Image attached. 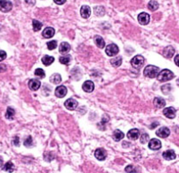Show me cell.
Listing matches in <instances>:
<instances>
[{"instance_id": "7", "label": "cell", "mask_w": 179, "mask_h": 173, "mask_svg": "<svg viewBox=\"0 0 179 173\" xmlns=\"http://www.w3.org/2000/svg\"><path fill=\"white\" fill-rule=\"evenodd\" d=\"M138 21L141 25H148L150 21V16L146 13H141L138 16Z\"/></svg>"}, {"instance_id": "33", "label": "cell", "mask_w": 179, "mask_h": 173, "mask_svg": "<svg viewBox=\"0 0 179 173\" xmlns=\"http://www.w3.org/2000/svg\"><path fill=\"white\" fill-rule=\"evenodd\" d=\"M94 13L97 16H102L104 14V9L103 8L102 6H98V7H95L94 9Z\"/></svg>"}, {"instance_id": "12", "label": "cell", "mask_w": 179, "mask_h": 173, "mask_svg": "<svg viewBox=\"0 0 179 173\" xmlns=\"http://www.w3.org/2000/svg\"><path fill=\"white\" fill-rule=\"evenodd\" d=\"M163 114L169 119H174L176 117V109L174 107H167L163 110Z\"/></svg>"}, {"instance_id": "21", "label": "cell", "mask_w": 179, "mask_h": 173, "mask_svg": "<svg viewBox=\"0 0 179 173\" xmlns=\"http://www.w3.org/2000/svg\"><path fill=\"white\" fill-rule=\"evenodd\" d=\"M163 157H164V159L166 160H174L176 158V153L173 150H167L165 152L163 153Z\"/></svg>"}, {"instance_id": "28", "label": "cell", "mask_w": 179, "mask_h": 173, "mask_svg": "<svg viewBox=\"0 0 179 173\" xmlns=\"http://www.w3.org/2000/svg\"><path fill=\"white\" fill-rule=\"evenodd\" d=\"M50 81L53 84H58L62 82V77H61L60 74H54L50 77Z\"/></svg>"}, {"instance_id": "24", "label": "cell", "mask_w": 179, "mask_h": 173, "mask_svg": "<svg viewBox=\"0 0 179 173\" xmlns=\"http://www.w3.org/2000/svg\"><path fill=\"white\" fill-rule=\"evenodd\" d=\"M54 58L53 56H49V55H44L41 59L42 63L46 66H48V65L52 64L54 63Z\"/></svg>"}, {"instance_id": "31", "label": "cell", "mask_w": 179, "mask_h": 173, "mask_svg": "<svg viewBox=\"0 0 179 173\" xmlns=\"http://www.w3.org/2000/svg\"><path fill=\"white\" fill-rule=\"evenodd\" d=\"M41 27H42V24H41L40 21L36 20V19L33 20V28H34V30L35 32L40 31V30L41 29Z\"/></svg>"}, {"instance_id": "26", "label": "cell", "mask_w": 179, "mask_h": 173, "mask_svg": "<svg viewBox=\"0 0 179 173\" xmlns=\"http://www.w3.org/2000/svg\"><path fill=\"white\" fill-rule=\"evenodd\" d=\"M15 115V110L13 109V107H8L5 113V118L8 120H13Z\"/></svg>"}, {"instance_id": "9", "label": "cell", "mask_w": 179, "mask_h": 173, "mask_svg": "<svg viewBox=\"0 0 179 173\" xmlns=\"http://www.w3.org/2000/svg\"><path fill=\"white\" fill-rule=\"evenodd\" d=\"M64 106L69 110H75L78 106V102L74 98H69L64 102Z\"/></svg>"}, {"instance_id": "43", "label": "cell", "mask_w": 179, "mask_h": 173, "mask_svg": "<svg viewBox=\"0 0 179 173\" xmlns=\"http://www.w3.org/2000/svg\"><path fill=\"white\" fill-rule=\"evenodd\" d=\"M174 62H175V63L179 67V54L178 55H176L175 56V59H174Z\"/></svg>"}, {"instance_id": "6", "label": "cell", "mask_w": 179, "mask_h": 173, "mask_svg": "<svg viewBox=\"0 0 179 173\" xmlns=\"http://www.w3.org/2000/svg\"><path fill=\"white\" fill-rule=\"evenodd\" d=\"M107 157V152L104 148H97L96 151H95V157L99 161H104L105 160Z\"/></svg>"}, {"instance_id": "47", "label": "cell", "mask_w": 179, "mask_h": 173, "mask_svg": "<svg viewBox=\"0 0 179 173\" xmlns=\"http://www.w3.org/2000/svg\"><path fill=\"white\" fill-rule=\"evenodd\" d=\"M178 86H179V78L178 79Z\"/></svg>"}, {"instance_id": "18", "label": "cell", "mask_w": 179, "mask_h": 173, "mask_svg": "<svg viewBox=\"0 0 179 173\" xmlns=\"http://www.w3.org/2000/svg\"><path fill=\"white\" fill-rule=\"evenodd\" d=\"M90 8L88 5H83L81 7V10H80V13L81 16L84 18V19H88L90 16Z\"/></svg>"}, {"instance_id": "3", "label": "cell", "mask_w": 179, "mask_h": 173, "mask_svg": "<svg viewBox=\"0 0 179 173\" xmlns=\"http://www.w3.org/2000/svg\"><path fill=\"white\" fill-rule=\"evenodd\" d=\"M144 62H145L144 57L142 55L138 54V55H135L134 57H133V59L131 60V64H132V66L134 67V69H140L141 67L143 66Z\"/></svg>"}, {"instance_id": "20", "label": "cell", "mask_w": 179, "mask_h": 173, "mask_svg": "<svg viewBox=\"0 0 179 173\" xmlns=\"http://www.w3.org/2000/svg\"><path fill=\"white\" fill-rule=\"evenodd\" d=\"M42 35L44 38H52L54 35V29L53 27H47L42 32Z\"/></svg>"}, {"instance_id": "8", "label": "cell", "mask_w": 179, "mask_h": 173, "mask_svg": "<svg viewBox=\"0 0 179 173\" xmlns=\"http://www.w3.org/2000/svg\"><path fill=\"white\" fill-rule=\"evenodd\" d=\"M148 148L152 150H158L162 148V142H160V140L154 138V139L149 141Z\"/></svg>"}, {"instance_id": "14", "label": "cell", "mask_w": 179, "mask_h": 173, "mask_svg": "<svg viewBox=\"0 0 179 173\" xmlns=\"http://www.w3.org/2000/svg\"><path fill=\"white\" fill-rule=\"evenodd\" d=\"M94 87H95V85H94L93 82L90 81V80L85 81L84 83V84H83V90L85 92H93L94 91Z\"/></svg>"}, {"instance_id": "46", "label": "cell", "mask_w": 179, "mask_h": 173, "mask_svg": "<svg viewBox=\"0 0 179 173\" xmlns=\"http://www.w3.org/2000/svg\"><path fill=\"white\" fill-rule=\"evenodd\" d=\"M2 165H3V159H2V157H0V168L2 167Z\"/></svg>"}, {"instance_id": "32", "label": "cell", "mask_w": 179, "mask_h": 173, "mask_svg": "<svg viewBox=\"0 0 179 173\" xmlns=\"http://www.w3.org/2000/svg\"><path fill=\"white\" fill-rule=\"evenodd\" d=\"M47 47L49 50H54L57 47V41L56 40H50L47 43Z\"/></svg>"}, {"instance_id": "44", "label": "cell", "mask_w": 179, "mask_h": 173, "mask_svg": "<svg viewBox=\"0 0 179 173\" xmlns=\"http://www.w3.org/2000/svg\"><path fill=\"white\" fill-rule=\"evenodd\" d=\"M26 4H30V5H34L35 4V0H25Z\"/></svg>"}, {"instance_id": "10", "label": "cell", "mask_w": 179, "mask_h": 173, "mask_svg": "<svg viewBox=\"0 0 179 173\" xmlns=\"http://www.w3.org/2000/svg\"><path fill=\"white\" fill-rule=\"evenodd\" d=\"M128 138L129 140H132V141H135L139 138L140 136V131L139 129L137 128H134V129H131L128 131V134H127Z\"/></svg>"}, {"instance_id": "23", "label": "cell", "mask_w": 179, "mask_h": 173, "mask_svg": "<svg viewBox=\"0 0 179 173\" xmlns=\"http://www.w3.org/2000/svg\"><path fill=\"white\" fill-rule=\"evenodd\" d=\"M124 136H125L124 133H123L122 131L119 130V129L115 130V131L113 132V140L116 141V142H119V141L122 140V139L124 138Z\"/></svg>"}, {"instance_id": "5", "label": "cell", "mask_w": 179, "mask_h": 173, "mask_svg": "<svg viewBox=\"0 0 179 173\" xmlns=\"http://www.w3.org/2000/svg\"><path fill=\"white\" fill-rule=\"evenodd\" d=\"M119 49L118 46L115 45V44H113V43L108 45L106 47V48H105V53L109 56H114V55H116L117 54L119 53Z\"/></svg>"}, {"instance_id": "2", "label": "cell", "mask_w": 179, "mask_h": 173, "mask_svg": "<svg viewBox=\"0 0 179 173\" xmlns=\"http://www.w3.org/2000/svg\"><path fill=\"white\" fill-rule=\"evenodd\" d=\"M174 78V73L169 69H163L159 72L157 76V79L159 82H167Z\"/></svg>"}, {"instance_id": "27", "label": "cell", "mask_w": 179, "mask_h": 173, "mask_svg": "<svg viewBox=\"0 0 179 173\" xmlns=\"http://www.w3.org/2000/svg\"><path fill=\"white\" fill-rule=\"evenodd\" d=\"M158 7H159V4H158L155 0H151V1L148 3V8L150 11H152V12L156 11V10L158 9Z\"/></svg>"}, {"instance_id": "35", "label": "cell", "mask_w": 179, "mask_h": 173, "mask_svg": "<svg viewBox=\"0 0 179 173\" xmlns=\"http://www.w3.org/2000/svg\"><path fill=\"white\" fill-rule=\"evenodd\" d=\"M24 145L27 148H30L34 145V142H33V138L32 136H28L26 140L24 141Z\"/></svg>"}, {"instance_id": "37", "label": "cell", "mask_w": 179, "mask_h": 173, "mask_svg": "<svg viewBox=\"0 0 179 173\" xmlns=\"http://www.w3.org/2000/svg\"><path fill=\"white\" fill-rule=\"evenodd\" d=\"M148 141H149V135L148 133H143L141 137H140V142H141V143H143V144L146 143V142H148Z\"/></svg>"}, {"instance_id": "40", "label": "cell", "mask_w": 179, "mask_h": 173, "mask_svg": "<svg viewBox=\"0 0 179 173\" xmlns=\"http://www.w3.org/2000/svg\"><path fill=\"white\" fill-rule=\"evenodd\" d=\"M6 58V53L3 50H0V62L4 60Z\"/></svg>"}, {"instance_id": "1", "label": "cell", "mask_w": 179, "mask_h": 173, "mask_svg": "<svg viewBox=\"0 0 179 173\" xmlns=\"http://www.w3.org/2000/svg\"><path fill=\"white\" fill-rule=\"evenodd\" d=\"M159 72H160L159 68L154 66V65H148L144 69V75H145V77H147L148 78H156L158 76Z\"/></svg>"}, {"instance_id": "30", "label": "cell", "mask_w": 179, "mask_h": 173, "mask_svg": "<svg viewBox=\"0 0 179 173\" xmlns=\"http://www.w3.org/2000/svg\"><path fill=\"white\" fill-rule=\"evenodd\" d=\"M71 60V56L70 55H64V56H61L59 58V62L63 64H68Z\"/></svg>"}, {"instance_id": "25", "label": "cell", "mask_w": 179, "mask_h": 173, "mask_svg": "<svg viewBox=\"0 0 179 173\" xmlns=\"http://www.w3.org/2000/svg\"><path fill=\"white\" fill-rule=\"evenodd\" d=\"M3 170L4 172H14V170H15V166H14V164H13L12 162H7L4 165Z\"/></svg>"}, {"instance_id": "11", "label": "cell", "mask_w": 179, "mask_h": 173, "mask_svg": "<svg viewBox=\"0 0 179 173\" xmlns=\"http://www.w3.org/2000/svg\"><path fill=\"white\" fill-rule=\"evenodd\" d=\"M170 133V130L166 128V127H163V128H160L157 131H156V135L161 137V138H166L169 135Z\"/></svg>"}, {"instance_id": "13", "label": "cell", "mask_w": 179, "mask_h": 173, "mask_svg": "<svg viewBox=\"0 0 179 173\" xmlns=\"http://www.w3.org/2000/svg\"><path fill=\"white\" fill-rule=\"evenodd\" d=\"M67 92H68L67 88L64 85H60V86L56 87L54 93H55V96L58 98H64L67 94Z\"/></svg>"}, {"instance_id": "15", "label": "cell", "mask_w": 179, "mask_h": 173, "mask_svg": "<svg viewBox=\"0 0 179 173\" xmlns=\"http://www.w3.org/2000/svg\"><path fill=\"white\" fill-rule=\"evenodd\" d=\"M174 54H175V49L172 46H168L163 51V54L165 58H171L174 55Z\"/></svg>"}, {"instance_id": "36", "label": "cell", "mask_w": 179, "mask_h": 173, "mask_svg": "<svg viewBox=\"0 0 179 173\" xmlns=\"http://www.w3.org/2000/svg\"><path fill=\"white\" fill-rule=\"evenodd\" d=\"M125 171H126V172L127 173H137V170H136V168L134 167V166H133V165H128L127 167H126V169H125Z\"/></svg>"}, {"instance_id": "4", "label": "cell", "mask_w": 179, "mask_h": 173, "mask_svg": "<svg viewBox=\"0 0 179 173\" xmlns=\"http://www.w3.org/2000/svg\"><path fill=\"white\" fill-rule=\"evenodd\" d=\"M13 9V3L10 0H0V11L8 13Z\"/></svg>"}, {"instance_id": "39", "label": "cell", "mask_w": 179, "mask_h": 173, "mask_svg": "<svg viewBox=\"0 0 179 173\" xmlns=\"http://www.w3.org/2000/svg\"><path fill=\"white\" fill-rule=\"evenodd\" d=\"M13 143L15 146H19V138L18 136H15L13 140Z\"/></svg>"}, {"instance_id": "22", "label": "cell", "mask_w": 179, "mask_h": 173, "mask_svg": "<svg viewBox=\"0 0 179 173\" xmlns=\"http://www.w3.org/2000/svg\"><path fill=\"white\" fill-rule=\"evenodd\" d=\"M94 41L96 43V45L99 48H104V46H105V43H104V40L103 39L101 36L99 35H96L94 37Z\"/></svg>"}, {"instance_id": "29", "label": "cell", "mask_w": 179, "mask_h": 173, "mask_svg": "<svg viewBox=\"0 0 179 173\" xmlns=\"http://www.w3.org/2000/svg\"><path fill=\"white\" fill-rule=\"evenodd\" d=\"M121 63H122V58L120 56H118V57H115L111 60V64L113 66L119 67L121 65Z\"/></svg>"}, {"instance_id": "45", "label": "cell", "mask_w": 179, "mask_h": 173, "mask_svg": "<svg viewBox=\"0 0 179 173\" xmlns=\"http://www.w3.org/2000/svg\"><path fill=\"white\" fill-rule=\"evenodd\" d=\"M156 126H158V123H157V122L154 123V124H152V125L150 126V128H155Z\"/></svg>"}, {"instance_id": "42", "label": "cell", "mask_w": 179, "mask_h": 173, "mask_svg": "<svg viewBox=\"0 0 179 173\" xmlns=\"http://www.w3.org/2000/svg\"><path fill=\"white\" fill-rule=\"evenodd\" d=\"M54 2L57 4H63L66 2V0H54Z\"/></svg>"}, {"instance_id": "19", "label": "cell", "mask_w": 179, "mask_h": 173, "mask_svg": "<svg viewBox=\"0 0 179 173\" xmlns=\"http://www.w3.org/2000/svg\"><path fill=\"white\" fill-rule=\"evenodd\" d=\"M166 105V102L165 100L163 98H154V106L156 107V108H163V107H165Z\"/></svg>"}, {"instance_id": "38", "label": "cell", "mask_w": 179, "mask_h": 173, "mask_svg": "<svg viewBox=\"0 0 179 173\" xmlns=\"http://www.w3.org/2000/svg\"><path fill=\"white\" fill-rule=\"evenodd\" d=\"M171 91V86L169 85V84H166V85H163V87H162V92H163V93L168 94L169 92Z\"/></svg>"}, {"instance_id": "41", "label": "cell", "mask_w": 179, "mask_h": 173, "mask_svg": "<svg viewBox=\"0 0 179 173\" xmlns=\"http://www.w3.org/2000/svg\"><path fill=\"white\" fill-rule=\"evenodd\" d=\"M6 70V66L4 64H0V73L4 72Z\"/></svg>"}, {"instance_id": "34", "label": "cell", "mask_w": 179, "mask_h": 173, "mask_svg": "<svg viewBox=\"0 0 179 173\" xmlns=\"http://www.w3.org/2000/svg\"><path fill=\"white\" fill-rule=\"evenodd\" d=\"M34 74H35L36 77H39V78H43L45 77V71H44L42 69H40V68L35 69Z\"/></svg>"}, {"instance_id": "16", "label": "cell", "mask_w": 179, "mask_h": 173, "mask_svg": "<svg viewBox=\"0 0 179 173\" xmlns=\"http://www.w3.org/2000/svg\"><path fill=\"white\" fill-rule=\"evenodd\" d=\"M28 87L32 91H37L40 87V82L37 79H31L28 82Z\"/></svg>"}, {"instance_id": "17", "label": "cell", "mask_w": 179, "mask_h": 173, "mask_svg": "<svg viewBox=\"0 0 179 173\" xmlns=\"http://www.w3.org/2000/svg\"><path fill=\"white\" fill-rule=\"evenodd\" d=\"M70 48H71V47L68 42H62L59 47V52L63 54H66L69 52Z\"/></svg>"}]
</instances>
